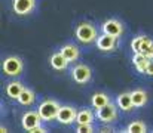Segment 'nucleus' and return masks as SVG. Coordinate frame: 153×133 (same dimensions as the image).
Segmentation results:
<instances>
[{"label":"nucleus","mask_w":153,"mask_h":133,"mask_svg":"<svg viewBox=\"0 0 153 133\" xmlns=\"http://www.w3.org/2000/svg\"><path fill=\"white\" fill-rule=\"evenodd\" d=\"M59 108H61V107L58 105V102H55V101H52V99H46V101H43V102L39 105L37 112L40 114L42 120L52 121V120H56L58 112H59Z\"/></svg>","instance_id":"obj_1"},{"label":"nucleus","mask_w":153,"mask_h":133,"mask_svg":"<svg viewBox=\"0 0 153 133\" xmlns=\"http://www.w3.org/2000/svg\"><path fill=\"white\" fill-rule=\"evenodd\" d=\"M76 39L83 44H89V43H92V42H97V39H98L97 30L91 24L83 22V24H80L76 28Z\"/></svg>","instance_id":"obj_2"},{"label":"nucleus","mask_w":153,"mask_h":133,"mask_svg":"<svg viewBox=\"0 0 153 133\" xmlns=\"http://www.w3.org/2000/svg\"><path fill=\"white\" fill-rule=\"evenodd\" d=\"M22 71V61L16 56H9L3 61V73L6 76H19Z\"/></svg>","instance_id":"obj_3"},{"label":"nucleus","mask_w":153,"mask_h":133,"mask_svg":"<svg viewBox=\"0 0 153 133\" xmlns=\"http://www.w3.org/2000/svg\"><path fill=\"white\" fill-rule=\"evenodd\" d=\"M40 121H42V117L39 112L36 111H28L24 114L22 117V127L27 130V132H33L36 127L40 126Z\"/></svg>","instance_id":"obj_4"},{"label":"nucleus","mask_w":153,"mask_h":133,"mask_svg":"<svg viewBox=\"0 0 153 133\" xmlns=\"http://www.w3.org/2000/svg\"><path fill=\"white\" fill-rule=\"evenodd\" d=\"M73 79L77 83H88L91 80V68L85 64H79L73 68Z\"/></svg>","instance_id":"obj_5"},{"label":"nucleus","mask_w":153,"mask_h":133,"mask_svg":"<svg viewBox=\"0 0 153 133\" xmlns=\"http://www.w3.org/2000/svg\"><path fill=\"white\" fill-rule=\"evenodd\" d=\"M102 33L104 34H108V36H113V37H120L122 33H123V28H122V24L116 19H108L102 24Z\"/></svg>","instance_id":"obj_6"},{"label":"nucleus","mask_w":153,"mask_h":133,"mask_svg":"<svg viewBox=\"0 0 153 133\" xmlns=\"http://www.w3.org/2000/svg\"><path fill=\"white\" fill-rule=\"evenodd\" d=\"M117 112H116V107L111 105V104H107L101 108H98V112H97V117L101 120L102 123H111L114 118H116Z\"/></svg>","instance_id":"obj_7"},{"label":"nucleus","mask_w":153,"mask_h":133,"mask_svg":"<svg viewBox=\"0 0 153 133\" xmlns=\"http://www.w3.org/2000/svg\"><path fill=\"white\" fill-rule=\"evenodd\" d=\"M76 109L71 108V107H61L59 108V112H58V117L56 120L62 124H71L73 121H76Z\"/></svg>","instance_id":"obj_8"},{"label":"nucleus","mask_w":153,"mask_h":133,"mask_svg":"<svg viewBox=\"0 0 153 133\" xmlns=\"http://www.w3.org/2000/svg\"><path fill=\"white\" fill-rule=\"evenodd\" d=\"M34 0H13V12L16 15H27L34 9Z\"/></svg>","instance_id":"obj_9"},{"label":"nucleus","mask_w":153,"mask_h":133,"mask_svg":"<svg viewBox=\"0 0 153 133\" xmlns=\"http://www.w3.org/2000/svg\"><path fill=\"white\" fill-rule=\"evenodd\" d=\"M114 46H116V37H113V36H108V34L102 33V36H100L97 39V47L100 50H102V52L113 50Z\"/></svg>","instance_id":"obj_10"},{"label":"nucleus","mask_w":153,"mask_h":133,"mask_svg":"<svg viewBox=\"0 0 153 133\" xmlns=\"http://www.w3.org/2000/svg\"><path fill=\"white\" fill-rule=\"evenodd\" d=\"M51 65L52 68L56 70V71H64L67 68V65H68V61L61 52H56V53H53L51 56Z\"/></svg>","instance_id":"obj_11"},{"label":"nucleus","mask_w":153,"mask_h":133,"mask_svg":"<svg viewBox=\"0 0 153 133\" xmlns=\"http://www.w3.org/2000/svg\"><path fill=\"white\" fill-rule=\"evenodd\" d=\"M150 58L143 55V53H135L134 58H132V64L135 65V68L140 71V73H146V68H147V64H149Z\"/></svg>","instance_id":"obj_12"},{"label":"nucleus","mask_w":153,"mask_h":133,"mask_svg":"<svg viewBox=\"0 0 153 133\" xmlns=\"http://www.w3.org/2000/svg\"><path fill=\"white\" fill-rule=\"evenodd\" d=\"M59 52L67 58L68 62H73V61H76V59L79 58V49H77L74 44H65V46L61 47Z\"/></svg>","instance_id":"obj_13"},{"label":"nucleus","mask_w":153,"mask_h":133,"mask_svg":"<svg viewBox=\"0 0 153 133\" xmlns=\"http://www.w3.org/2000/svg\"><path fill=\"white\" fill-rule=\"evenodd\" d=\"M117 105L122 111H129L134 108V102H132V96L131 93H122L117 96Z\"/></svg>","instance_id":"obj_14"},{"label":"nucleus","mask_w":153,"mask_h":133,"mask_svg":"<svg viewBox=\"0 0 153 133\" xmlns=\"http://www.w3.org/2000/svg\"><path fill=\"white\" fill-rule=\"evenodd\" d=\"M22 85L21 83H18V82H12V83H9L7 86H6V95L9 96V98H12V99H18L19 98V95H21V92H22Z\"/></svg>","instance_id":"obj_15"},{"label":"nucleus","mask_w":153,"mask_h":133,"mask_svg":"<svg viewBox=\"0 0 153 133\" xmlns=\"http://www.w3.org/2000/svg\"><path fill=\"white\" fill-rule=\"evenodd\" d=\"M18 102H19L21 105H27V107L31 105V104L34 102V93H33V90L24 87L22 92H21V95H19V98H18Z\"/></svg>","instance_id":"obj_16"},{"label":"nucleus","mask_w":153,"mask_h":133,"mask_svg":"<svg viewBox=\"0 0 153 133\" xmlns=\"http://www.w3.org/2000/svg\"><path fill=\"white\" fill-rule=\"evenodd\" d=\"M131 96H132L134 107H143L147 102V93L144 90H134L131 92Z\"/></svg>","instance_id":"obj_17"},{"label":"nucleus","mask_w":153,"mask_h":133,"mask_svg":"<svg viewBox=\"0 0 153 133\" xmlns=\"http://www.w3.org/2000/svg\"><path fill=\"white\" fill-rule=\"evenodd\" d=\"M92 120H94V114H92V111H89V109H82V111H79L77 115H76V121H77V124L92 123Z\"/></svg>","instance_id":"obj_18"},{"label":"nucleus","mask_w":153,"mask_h":133,"mask_svg":"<svg viewBox=\"0 0 153 133\" xmlns=\"http://www.w3.org/2000/svg\"><path fill=\"white\" fill-rule=\"evenodd\" d=\"M92 107L94 108H101L104 105H107V104H110V99H108V96L105 95V93H95L94 96H92Z\"/></svg>","instance_id":"obj_19"},{"label":"nucleus","mask_w":153,"mask_h":133,"mask_svg":"<svg viewBox=\"0 0 153 133\" xmlns=\"http://www.w3.org/2000/svg\"><path fill=\"white\" fill-rule=\"evenodd\" d=\"M126 132H131V133H144L146 132V124L143 121H134L128 126Z\"/></svg>","instance_id":"obj_20"},{"label":"nucleus","mask_w":153,"mask_h":133,"mask_svg":"<svg viewBox=\"0 0 153 133\" xmlns=\"http://www.w3.org/2000/svg\"><path fill=\"white\" fill-rule=\"evenodd\" d=\"M144 39H146V36H138V37H135V39L131 42V47H132L134 53H138V52H140V46H141Z\"/></svg>","instance_id":"obj_21"},{"label":"nucleus","mask_w":153,"mask_h":133,"mask_svg":"<svg viewBox=\"0 0 153 133\" xmlns=\"http://www.w3.org/2000/svg\"><path fill=\"white\" fill-rule=\"evenodd\" d=\"M76 132H77V133H91V132H94L92 123H86V124H77V127H76Z\"/></svg>","instance_id":"obj_22"},{"label":"nucleus","mask_w":153,"mask_h":133,"mask_svg":"<svg viewBox=\"0 0 153 133\" xmlns=\"http://www.w3.org/2000/svg\"><path fill=\"white\" fill-rule=\"evenodd\" d=\"M146 74H147V76H150V77H153V58H150V61H149V64H147Z\"/></svg>","instance_id":"obj_23"},{"label":"nucleus","mask_w":153,"mask_h":133,"mask_svg":"<svg viewBox=\"0 0 153 133\" xmlns=\"http://www.w3.org/2000/svg\"><path fill=\"white\" fill-rule=\"evenodd\" d=\"M36 132H37V133H43V132H46V129H43L42 126H39V127H36V129H34L31 133H36Z\"/></svg>","instance_id":"obj_24"},{"label":"nucleus","mask_w":153,"mask_h":133,"mask_svg":"<svg viewBox=\"0 0 153 133\" xmlns=\"http://www.w3.org/2000/svg\"><path fill=\"white\" fill-rule=\"evenodd\" d=\"M100 132H111V129H110V127H101Z\"/></svg>","instance_id":"obj_25"}]
</instances>
